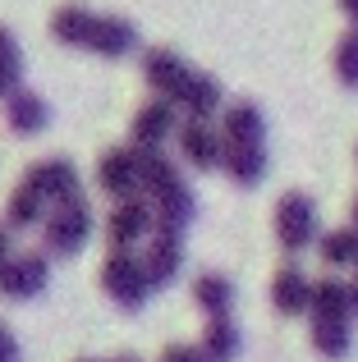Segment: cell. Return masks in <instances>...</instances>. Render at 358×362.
<instances>
[{
  "instance_id": "19",
  "label": "cell",
  "mask_w": 358,
  "mask_h": 362,
  "mask_svg": "<svg viewBox=\"0 0 358 362\" xmlns=\"http://www.w3.org/2000/svg\"><path fill=\"white\" fill-rule=\"evenodd\" d=\"M88 51L106 55V60H120V55L138 51V28L129 23V18H120V14H101L97 18V33H92V42H88Z\"/></svg>"
},
{
  "instance_id": "12",
  "label": "cell",
  "mask_w": 358,
  "mask_h": 362,
  "mask_svg": "<svg viewBox=\"0 0 358 362\" xmlns=\"http://www.w3.org/2000/svg\"><path fill=\"white\" fill-rule=\"evenodd\" d=\"M221 138L225 147H267V115L253 101H230L221 110Z\"/></svg>"
},
{
  "instance_id": "15",
  "label": "cell",
  "mask_w": 358,
  "mask_h": 362,
  "mask_svg": "<svg viewBox=\"0 0 358 362\" xmlns=\"http://www.w3.org/2000/svg\"><path fill=\"white\" fill-rule=\"evenodd\" d=\"M5 124H9V133H18V138H37V133L51 124V106H46L33 88H18V92L5 97Z\"/></svg>"
},
{
  "instance_id": "35",
  "label": "cell",
  "mask_w": 358,
  "mask_h": 362,
  "mask_svg": "<svg viewBox=\"0 0 358 362\" xmlns=\"http://www.w3.org/2000/svg\"><path fill=\"white\" fill-rule=\"evenodd\" d=\"M79 362H97V358H79Z\"/></svg>"
},
{
  "instance_id": "30",
  "label": "cell",
  "mask_w": 358,
  "mask_h": 362,
  "mask_svg": "<svg viewBox=\"0 0 358 362\" xmlns=\"http://www.w3.org/2000/svg\"><path fill=\"white\" fill-rule=\"evenodd\" d=\"M9 257H14V252H9V230L0 225V271H5V262H9Z\"/></svg>"
},
{
  "instance_id": "20",
  "label": "cell",
  "mask_w": 358,
  "mask_h": 362,
  "mask_svg": "<svg viewBox=\"0 0 358 362\" xmlns=\"http://www.w3.org/2000/svg\"><path fill=\"white\" fill-rule=\"evenodd\" d=\"M193 303L207 312V317H230L234 308V280L221 271H202L193 275Z\"/></svg>"
},
{
  "instance_id": "8",
  "label": "cell",
  "mask_w": 358,
  "mask_h": 362,
  "mask_svg": "<svg viewBox=\"0 0 358 362\" xmlns=\"http://www.w3.org/2000/svg\"><path fill=\"white\" fill-rule=\"evenodd\" d=\"M175 142H179L184 165H193V170H221L225 138H221V129H216L212 119H184V124H179V133H175Z\"/></svg>"
},
{
  "instance_id": "28",
  "label": "cell",
  "mask_w": 358,
  "mask_h": 362,
  "mask_svg": "<svg viewBox=\"0 0 358 362\" xmlns=\"http://www.w3.org/2000/svg\"><path fill=\"white\" fill-rule=\"evenodd\" d=\"M161 362H212V358H207L202 349H193V344H166Z\"/></svg>"
},
{
  "instance_id": "5",
  "label": "cell",
  "mask_w": 358,
  "mask_h": 362,
  "mask_svg": "<svg viewBox=\"0 0 358 362\" xmlns=\"http://www.w3.org/2000/svg\"><path fill=\"white\" fill-rule=\"evenodd\" d=\"M276 243L285 252H304L317 243V206L308 193H285L276 202Z\"/></svg>"
},
{
  "instance_id": "27",
  "label": "cell",
  "mask_w": 358,
  "mask_h": 362,
  "mask_svg": "<svg viewBox=\"0 0 358 362\" xmlns=\"http://www.w3.org/2000/svg\"><path fill=\"white\" fill-rule=\"evenodd\" d=\"M335 78L345 83L350 92H358V28H350V33L335 42Z\"/></svg>"
},
{
  "instance_id": "4",
  "label": "cell",
  "mask_w": 358,
  "mask_h": 362,
  "mask_svg": "<svg viewBox=\"0 0 358 362\" xmlns=\"http://www.w3.org/2000/svg\"><path fill=\"white\" fill-rule=\"evenodd\" d=\"M23 184L37 188L46 206H64V202H74V197H83L79 165H74L69 156H42V160H33L28 175H23Z\"/></svg>"
},
{
  "instance_id": "11",
  "label": "cell",
  "mask_w": 358,
  "mask_h": 362,
  "mask_svg": "<svg viewBox=\"0 0 358 362\" xmlns=\"http://www.w3.org/2000/svg\"><path fill=\"white\" fill-rule=\"evenodd\" d=\"M188 74H193L188 60L179 51H171V46H152V51H143V78H147V88H152L156 97L175 101V92L184 88Z\"/></svg>"
},
{
  "instance_id": "2",
  "label": "cell",
  "mask_w": 358,
  "mask_h": 362,
  "mask_svg": "<svg viewBox=\"0 0 358 362\" xmlns=\"http://www.w3.org/2000/svg\"><path fill=\"white\" fill-rule=\"evenodd\" d=\"M92 234V206L88 197H74L64 206H51L46 216V230H42V252L46 257H74Z\"/></svg>"
},
{
  "instance_id": "14",
  "label": "cell",
  "mask_w": 358,
  "mask_h": 362,
  "mask_svg": "<svg viewBox=\"0 0 358 362\" xmlns=\"http://www.w3.org/2000/svg\"><path fill=\"white\" fill-rule=\"evenodd\" d=\"M175 106L184 110L188 119H212L216 110H225V92H221V83H216L212 74L193 69L184 78V88L175 92Z\"/></svg>"
},
{
  "instance_id": "25",
  "label": "cell",
  "mask_w": 358,
  "mask_h": 362,
  "mask_svg": "<svg viewBox=\"0 0 358 362\" xmlns=\"http://www.w3.org/2000/svg\"><path fill=\"white\" fill-rule=\"evenodd\" d=\"M23 88V51H18L14 33L9 28H0V101L9 97V92Z\"/></svg>"
},
{
  "instance_id": "32",
  "label": "cell",
  "mask_w": 358,
  "mask_h": 362,
  "mask_svg": "<svg viewBox=\"0 0 358 362\" xmlns=\"http://www.w3.org/2000/svg\"><path fill=\"white\" fill-rule=\"evenodd\" d=\"M350 303H354V317H358V266H354V280H350Z\"/></svg>"
},
{
  "instance_id": "6",
  "label": "cell",
  "mask_w": 358,
  "mask_h": 362,
  "mask_svg": "<svg viewBox=\"0 0 358 362\" xmlns=\"http://www.w3.org/2000/svg\"><path fill=\"white\" fill-rule=\"evenodd\" d=\"M46 280H51V257L46 252H14L5 262V271H0V293L9 303H28L46 289Z\"/></svg>"
},
{
  "instance_id": "13",
  "label": "cell",
  "mask_w": 358,
  "mask_h": 362,
  "mask_svg": "<svg viewBox=\"0 0 358 362\" xmlns=\"http://www.w3.org/2000/svg\"><path fill=\"white\" fill-rule=\"evenodd\" d=\"M313 284L317 280H308L294 262H285L271 275V308L285 312V317H308V308H313Z\"/></svg>"
},
{
  "instance_id": "29",
  "label": "cell",
  "mask_w": 358,
  "mask_h": 362,
  "mask_svg": "<svg viewBox=\"0 0 358 362\" xmlns=\"http://www.w3.org/2000/svg\"><path fill=\"white\" fill-rule=\"evenodd\" d=\"M0 362H18V339L9 335L5 321H0Z\"/></svg>"
},
{
  "instance_id": "18",
  "label": "cell",
  "mask_w": 358,
  "mask_h": 362,
  "mask_svg": "<svg viewBox=\"0 0 358 362\" xmlns=\"http://www.w3.org/2000/svg\"><path fill=\"white\" fill-rule=\"evenodd\" d=\"M308 335L326 362H340L354 349V317H308Z\"/></svg>"
},
{
  "instance_id": "24",
  "label": "cell",
  "mask_w": 358,
  "mask_h": 362,
  "mask_svg": "<svg viewBox=\"0 0 358 362\" xmlns=\"http://www.w3.org/2000/svg\"><path fill=\"white\" fill-rule=\"evenodd\" d=\"M42 216H46V202H42L37 188L18 184L14 193L5 197V230H28V225H37Z\"/></svg>"
},
{
  "instance_id": "21",
  "label": "cell",
  "mask_w": 358,
  "mask_h": 362,
  "mask_svg": "<svg viewBox=\"0 0 358 362\" xmlns=\"http://www.w3.org/2000/svg\"><path fill=\"white\" fill-rule=\"evenodd\" d=\"M197 349H202L212 362H234V358H239V349H243V335H239V326H234L230 317H207Z\"/></svg>"
},
{
  "instance_id": "31",
  "label": "cell",
  "mask_w": 358,
  "mask_h": 362,
  "mask_svg": "<svg viewBox=\"0 0 358 362\" xmlns=\"http://www.w3.org/2000/svg\"><path fill=\"white\" fill-rule=\"evenodd\" d=\"M340 9H345V18L358 28V0H340Z\"/></svg>"
},
{
  "instance_id": "23",
  "label": "cell",
  "mask_w": 358,
  "mask_h": 362,
  "mask_svg": "<svg viewBox=\"0 0 358 362\" xmlns=\"http://www.w3.org/2000/svg\"><path fill=\"white\" fill-rule=\"evenodd\" d=\"M308 317H354V303H350V284L326 275V280L313 284V308Z\"/></svg>"
},
{
  "instance_id": "10",
  "label": "cell",
  "mask_w": 358,
  "mask_h": 362,
  "mask_svg": "<svg viewBox=\"0 0 358 362\" xmlns=\"http://www.w3.org/2000/svg\"><path fill=\"white\" fill-rule=\"evenodd\" d=\"M175 101L166 97H152L147 106H138L134 124H129V133H134V147H156L161 151V142H171L179 133V115H175Z\"/></svg>"
},
{
  "instance_id": "33",
  "label": "cell",
  "mask_w": 358,
  "mask_h": 362,
  "mask_svg": "<svg viewBox=\"0 0 358 362\" xmlns=\"http://www.w3.org/2000/svg\"><path fill=\"white\" fill-rule=\"evenodd\" d=\"M110 362H143V358H134V354H120V358H110Z\"/></svg>"
},
{
  "instance_id": "22",
  "label": "cell",
  "mask_w": 358,
  "mask_h": 362,
  "mask_svg": "<svg viewBox=\"0 0 358 362\" xmlns=\"http://www.w3.org/2000/svg\"><path fill=\"white\" fill-rule=\"evenodd\" d=\"M221 170L234 179L239 188H253L267 179V147H225Z\"/></svg>"
},
{
  "instance_id": "9",
  "label": "cell",
  "mask_w": 358,
  "mask_h": 362,
  "mask_svg": "<svg viewBox=\"0 0 358 362\" xmlns=\"http://www.w3.org/2000/svg\"><path fill=\"white\" fill-rule=\"evenodd\" d=\"M143 266H147V275H152V289H166L179 275V266H184V230L156 225L152 239L143 243Z\"/></svg>"
},
{
  "instance_id": "1",
  "label": "cell",
  "mask_w": 358,
  "mask_h": 362,
  "mask_svg": "<svg viewBox=\"0 0 358 362\" xmlns=\"http://www.w3.org/2000/svg\"><path fill=\"white\" fill-rule=\"evenodd\" d=\"M101 289H106V298L120 312H138L147 303V293H152V275H147L143 257L138 252H110L101 262Z\"/></svg>"
},
{
  "instance_id": "17",
  "label": "cell",
  "mask_w": 358,
  "mask_h": 362,
  "mask_svg": "<svg viewBox=\"0 0 358 362\" xmlns=\"http://www.w3.org/2000/svg\"><path fill=\"white\" fill-rule=\"evenodd\" d=\"M97 18H101V14H92L88 5L69 0V5H60V9L51 14V37H55L60 46H74V51H88L92 33H97Z\"/></svg>"
},
{
  "instance_id": "34",
  "label": "cell",
  "mask_w": 358,
  "mask_h": 362,
  "mask_svg": "<svg viewBox=\"0 0 358 362\" xmlns=\"http://www.w3.org/2000/svg\"><path fill=\"white\" fill-rule=\"evenodd\" d=\"M350 216H354V230H358V193H354V206H350Z\"/></svg>"
},
{
  "instance_id": "3",
  "label": "cell",
  "mask_w": 358,
  "mask_h": 362,
  "mask_svg": "<svg viewBox=\"0 0 358 362\" xmlns=\"http://www.w3.org/2000/svg\"><path fill=\"white\" fill-rule=\"evenodd\" d=\"M152 230H156V211H152V202H147L143 193L115 202V206H110V216H106V243H110V252H134L138 243L152 239Z\"/></svg>"
},
{
  "instance_id": "26",
  "label": "cell",
  "mask_w": 358,
  "mask_h": 362,
  "mask_svg": "<svg viewBox=\"0 0 358 362\" xmlns=\"http://www.w3.org/2000/svg\"><path fill=\"white\" fill-rule=\"evenodd\" d=\"M317 252H322L326 266H358V230H331L317 239Z\"/></svg>"
},
{
  "instance_id": "16",
  "label": "cell",
  "mask_w": 358,
  "mask_h": 362,
  "mask_svg": "<svg viewBox=\"0 0 358 362\" xmlns=\"http://www.w3.org/2000/svg\"><path fill=\"white\" fill-rule=\"evenodd\" d=\"M147 202H152V211H156V225H171V230H184V225L197 216V197H193V188H188L184 175H179L175 184L156 188Z\"/></svg>"
},
{
  "instance_id": "7",
  "label": "cell",
  "mask_w": 358,
  "mask_h": 362,
  "mask_svg": "<svg viewBox=\"0 0 358 362\" xmlns=\"http://www.w3.org/2000/svg\"><path fill=\"white\" fill-rule=\"evenodd\" d=\"M97 188L106 197H115V202L143 193V175H138L134 142H129V147H106V151H101V160H97Z\"/></svg>"
}]
</instances>
